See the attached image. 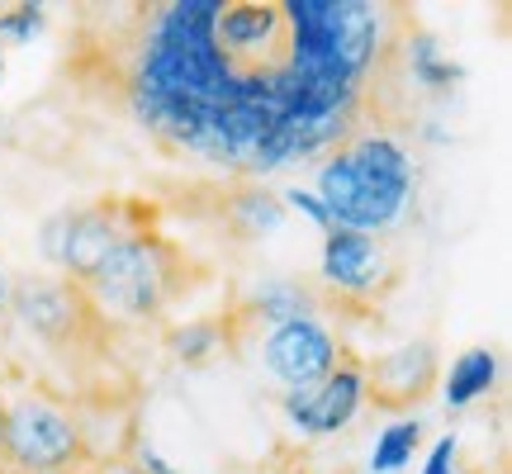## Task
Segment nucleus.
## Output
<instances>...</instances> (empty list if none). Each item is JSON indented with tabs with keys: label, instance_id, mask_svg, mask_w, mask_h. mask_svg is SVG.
<instances>
[{
	"label": "nucleus",
	"instance_id": "f257e3e1",
	"mask_svg": "<svg viewBox=\"0 0 512 474\" xmlns=\"http://www.w3.org/2000/svg\"><path fill=\"white\" fill-rule=\"evenodd\" d=\"M375 48L366 0H176L152 10L133 105L204 162L280 171L342 138Z\"/></svg>",
	"mask_w": 512,
	"mask_h": 474
},
{
	"label": "nucleus",
	"instance_id": "f03ea898",
	"mask_svg": "<svg viewBox=\"0 0 512 474\" xmlns=\"http://www.w3.org/2000/svg\"><path fill=\"white\" fill-rule=\"evenodd\" d=\"M408 195H413V162L384 133L356 138L318 171V200L328 209L332 228H351L366 237L380 233L399 223Z\"/></svg>",
	"mask_w": 512,
	"mask_h": 474
},
{
	"label": "nucleus",
	"instance_id": "7ed1b4c3",
	"mask_svg": "<svg viewBox=\"0 0 512 474\" xmlns=\"http://www.w3.org/2000/svg\"><path fill=\"white\" fill-rule=\"evenodd\" d=\"M171 266L176 256L166 242L152 237H124L100 266H95L91 285L100 294V304L128 318H143V313L162 309L166 290H171Z\"/></svg>",
	"mask_w": 512,
	"mask_h": 474
},
{
	"label": "nucleus",
	"instance_id": "20e7f679",
	"mask_svg": "<svg viewBox=\"0 0 512 474\" xmlns=\"http://www.w3.org/2000/svg\"><path fill=\"white\" fill-rule=\"evenodd\" d=\"M0 441L10 446V456L24 465V470H57L76 456V427L57 408L38 399H19L10 413H5V427H0Z\"/></svg>",
	"mask_w": 512,
	"mask_h": 474
},
{
	"label": "nucleus",
	"instance_id": "39448f33",
	"mask_svg": "<svg viewBox=\"0 0 512 474\" xmlns=\"http://www.w3.org/2000/svg\"><path fill=\"white\" fill-rule=\"evenodd\" d=\"M361 399H366V375L361 370H332L328 380L290 389L285 394V413L299 422V432L328 437V432H342L356 418Z\"/></svg>",
	"mask_w": 512,
	"mask_h": 474
},
{
	"label": "nucleus",
	"instance_id": "423d86ee",
	"mask_svg": "<svg viewBox=\"0 0 512 474\" xmlns=\"http://www.w3.org/2000/svg\"><path fill=\"white\" fill-rule=\"evenodd\" d=\"M332 361H337V347L332 337L313 318H294V323H280L266 342V370L280 375L290 389H304V384H318L332 375Z\"/></svg>",
	"mask_w": 512,
	"mask_h": 474
},
{
	"label": "nucleus",
	"instance_id": "0eeeda50",
	"mask_svg": "<svg viewBox=\"0 0 512 474\" xmlns=\"http://www.w3.org/2000/svg\"><path fill=\"white\" fill-rule=\"evenodd\" d=\"M119 242H124V237H119V228H114V219L105 209H81V214H62V219L48 223L43 252L53 256V261H62L67 271L91 280L95 266H100Z\"/></svg>",
	"mask_w": 512,
	"mask_h": 474
},
{
	"label": "nucleus",
	"instance_id": "6e6552de",
	"mask_svg": "<svg viewBox=\"0 0 512 474\" xmlns=\"http://www.w3.org/2000/svg\"><path fill=\"white\" fill-rule=\"evenodd\" d=\"M323 275L337 290L370 294L384 275V256L375 247V237L351 233V228H332L328 242H323Z\"/></svg>",
	"mask_w": 512,
	"mask_h": 474
},
{
	"label": "nucleus",
	"instance_id": "1a4fd4ad",
	"mask_svg": "<svg viewBox=\"0 0 512 474\" xmlns=\"http://www.w3.org/2000/svg\"><path fill=\"white\" fill-rule=\"evenodd\" d=\"M437 380V361H432V347H403V351H389L375 370H370V389L384 408H408L418 403L427 389Z\"/></svg>",
	"mask_w": 512,
	"mask_h": 474
},
{
	"label": "nucleus",
	"instance_id": "9d476101",
	"mask_svg": "<svg viewBox=\"0 0 512 474\" xmlns=\"http://www.w3.org/2000/svg\"><path fill=\"white\" fill-rule=\"evenodd\" d=\"M15 313L24 328H34L38 337H67L81 318V304L67 285H24L15 294Z\"/></svg>",
	"mask_w": 512,
	"mask_h": 474
},
{
	"label": "nucleus",
	"instance_id": "9b49d317",
	"mask_svg": "<svg viewBox=\"0 0 512 474\" xmlns=\"http://www.w3.org/2000/svg\"><path fill=\"white\" fill-rule=\"evenodd\" d=\"M498 380V356L489 347H475L465 351L456 365H451V380H446V408H465V403H475L479 394H489Z\"/></svg>",
	"mask_w": 512,
	"mask_h": 474
},
{
	"label": "nucleus",
	"instance_id": "f8f14e48",
	"mask_svg": "<svg viewBox=\"0 0 512 474\" xmlns=\"http://www.w3.org/2000/svg\"><path fill=\"white\" fill-rule=\"evenodd\" d=\"M413 446H418V422H394L389 432H380L375 441V456H370V470L375 474H394L413 460Z\"/></svg>",
	"mask_w": 512,
	"mask_h": 474
},
{
	"label": "nucleus",
	"instance_id": "ddd939ff",
	"mask_svg": "<svg viewBox=\"0 0 512 474\" xmlns=\"http://www.w3.org/2000/svg\"><path fill=\"white\" fill-rule=\"evenodd\" d=\"M256 309H261V318H271V323H294V318L309 313V294L299 290V285H271V290H261Z\"/></svg>",
	"mask_w": 512,
	"mask_h": 474
},
{
	"label": "nucleus",
	"instance_id": "4468645a",
	"mask_svg": "<svg viewBox=\"0 0 512 474\" xmlns=\"http://www.w3.org/2000/svg\"><path fill=\"white\" fill-rule=\"evenodd\" d=\"M233 214H238L247 237H261V233H275V228H280V204H275L271 195H238V200H233Z\"/></svg>",
	"mask_w": 512,
	"mask_h": 474
},
{
	"label": "nucleus",
	"instance_id": "2eb2a0df",
	"mask_svg": "<svg viewBox=\"0 0 512 474\" xmlns=\"http://www.w3.org/2000/svg\"><path fill=\"white\" fill-rule=\"evenodd\" d=\"M413 76H418L422 86H451V81H460V67L456 62H437V53H432V38H422L418 53H413Z\"/></svg>",
	"mask_w": 512,
	"mask_h": 474
},
{
	"label": "nucleus",
	"instance_id": "dca6fc26",
	"mask_svg": "<svg viewBox=\"0 0 512 474\" xmlns=\"http://www.w3.org/2000/svg\"><path fill=\"white\" fill-rule=\"evenodd\" d=\"M38 29H43V10L38 5H15L10 15H0V34L15 38V43H29Z\"/></svg>",
	"mask_w": 512,
	"mask_h": 474
},
{
	"label": "nucleus",
	"instance_id": "f3484780",
	"mask_svg": "<svg viewBox=\"0 0 512 474\" xmlns=\"http://www.w3.org/2000/svg\"><path fill=\"white\" fill-rule=\"evenodd\" d=\"M171 347H176L181 361H204V356L214 351V328H185L171 337Z\"/></svg>",
	"mask_w": 512,
	"mask_h": 474
},
{
	"label": "nucleus",
	"instance_id": "a211bd4d",
	"mask_svg": "<svg viewBox=\"0 0 512 474\" xmlns=\"http://www.w3.org/2000/svg\"><path fill=\"white\" fill-rule=\"evenodd\" d=\"M285 200H290L294 209H299V214H309V219L318 223V228H328V233H332V219H328V209H323V200H318V195H309V190H299V185H294Z\"/></svg>",
	"mask_w": 512,
	"mask_h": 474
},
{
	"label": "nucleus",
	"instance_id": "6ab92c4d",
	"mask_svg": "<svg viewBox=\"0 0 512 474\" xmlns=\"http://www.w3.org/2000/svg\"><path fill=\"white\" fill-rule=\"evenodd\" d=\"M451 460H456V437H441L427 456V470L422 474H451Z\"/></svg>",
	"mask_w": 512,
	"mask_h": 474
},
{
	"label": "nucleus",
	"instance_id": "aec40b11",
	"mask_svg": "<svg viewBox=\"0 0 512 474\" xmlns=\"http://www.w3.org/2000/svg\"><path fill=\"white\" fill-rule=\"evenodd\" d=\"M138 465H143V470H138V474H176V470H171V465H166L162 456H152L147 446H143V456H138Z\"/></svg>",
	"mask_w": 512,
	"mask_h": 474
},
{
	"label": "nucleus",
	"instance_id": "412c9836",
	"mask_svg": "<svg viewBox=\"0 0 512 474\" xmlns=\"http://www.w3.org/2000/svg\"><path fill=\"white\" fill-rule=\"evenodd\" d=\"M95 474H138V465H100Z\"/></svg>",
	"mask_w": 512,
	"mask_h": 474
},
{
	"label": "nucleus",
	"instance_id": "4be33fe9",
	"mask_svg": "<svg viewBox=\"0 0 512 474\" xmlns=\"http://www.w3.org/2000/svg\"><path fill=\"white\" fill-rule=\"evenodd\" d=\"M10 299V275H5V266H0V304Z\"/></svg>",
	"mask_w": 512,
	"mask_h": 474
},
{
	"label": "nucleus",
	"instance_id": "5701e85b",
	"mask_svg": "<svg viewBox=\"0 0 512 474\" xmlns=\"http://www.w3.org/2000/svg\"><path fill=\"white\" fill-rule=\"evenodd\" d=\"M38 474H62V470H38Z\"/></svg>",
	"mask_w": 512,
	"mask_h": 474
},
{
	"label": "nucleus",
	"instance_id": "b1692460",
	"mask_svg": "<svg viewBox=\"0 0 512 474\" xmlns=\"http://www.w3.org/2000/svg\"><path fill=\"white\" fill-rule=\"evenodd\" d=\"M0 427H5V408H0Z\"/></svg>",
	"mask_w": 512,
	"mask_h": 474
}]
</instances>
